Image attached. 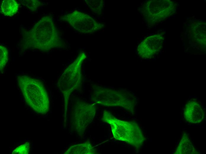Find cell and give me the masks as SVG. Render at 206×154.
Wrapping results in <instances>:
<instances>
[{
	"label": "cell",
	"instance_id": "obj_1",
	"mask_svg": "<svg viewBox=\"0 0 206 154\" xmlns=\"http://www.w3.org/2000/svg\"><path fill=\"white\" fill-rule=\"evenodd\" d=\"M17 80L19 87L28 105L37 113L46 114L49 110V101L42 81L26 75L19 76Z\"/></svg>",
	"mask_w": 206,
	"mask_h": 154
},
{
	"label": "cell",
	"instance_id": "obj_2",
	"mask_svg": "<svg viewBox=\"0 0 206 154\" xmlns=\"http://www.w3.org/2000/svg\"><path fill=\"white\" fill-rule=\"evenodd\" d=\"M30 35V46L45 51L57 46L58 39L55 29L49 17L40 19L32 28Z\"/></svg>",
	"mask_w": 206,
	"mask_h": 154
},
{
	"label": "cell",
	"instance_id": "obj_3",
	"mask_svg": "<svg viewBox=\"0 0 206 154\" xmlns=\"http://www.w3.org/2000/svg\"><path fill=\"white\" fill-rule=\"evenodd\" d=\"M83 59L82 57L81 59L80 58L68 66L58 81V85L65 98L81 84L82 80L81 60Z\"/></svg>",
	"mask_w": 206,
	"mask_h": 154
},
{
	"label": "cell",
	"instance_id": "obj_4",
	"mask_svg": "<svg viewBox=\"0 0 206 154\" xmlns=\"http://www.w3.org/2000/svg\"><path fill=\"white\" fill-rule=\"evenodd\" d=\"M184 115L185 120L189 123L197 124L204 120L205 111L200 102L196 100L192 99L186 104Z\"/></svg>",
	"mask_w": 206,
	"mask_h": 154
},
{
	"label": "cell",
	"instance_id": "obj_5",
	"mask_svg": "<svg viewBox=\"0 0 206 154\" xmlns=\"http://www.w3.org/2000/svg\"><path fill=\"white\" fill-rule=\"evenodd\" d=\"M19 8L18 3L15 0H4L1 4V12L6 16L11 17L15 14Z\"/></svg>",
	"mask_w": 206,
	"mask_h": 154
},
{
	"label": "cell",
	"instance_id": "obj_6",
	"mask_svg": "<svg viewBox=\"0 0 206 154\" xmlns=\"http://www.w3.org/2000/svg\"><path fill=\"white\" fill-rule=\"evenodd\" d=\"M195 150L189 138L186 134L182 137L176 153V154H193L195 153Z\"/></svg>",
	"mask_w": 206,
	"mask_h": 154
},
{
	"label": "cell",
	"instance_id": "obj_7",
	"mask_svg": "<svg viewBox=\"0 0 206 154\" xmlns=\"http://www.w3.org/2000/svg\"><path fill=\"white\" fill-rule=\"evenodd\" d=\"M0 70L1 71L3 70L8 61V53L7 49L6 47L2 46H0Z\"/></svg>",
	"mask_w": 206,
	"mask_h": 154
},
{
	"label": "cell",
	"instance_id": "obj_8",
	"mask_svg": "<svg viewBox=\"0 0 206 154\" xmlns=\"http://www.w3.org/2000/svg\"><path fill=\"white\" fill-rule=\"evenodd\" d=\"M30 146L29 143L26 142L16 148L13 151L12 153L28 154L29 153Z\"/></svg>",
	"mask_w": 206,
	"mask_h": 154
},
{
	"label": "cell",
	"instance_id": "obj_9",
	"mask_svg": "<svg viewBox=\"0 0 206 154\" xmlns=\"http://www.w3.org/2000/svg\"><path fill=\"white\" fill-rule=\"evenodd\" d=\"M26 5L30 9L35 10L40 5V2L37 0H26Z\"/></svg>",
	"mask_w": 206,
	"mask_h": 154
}]
</instances>
